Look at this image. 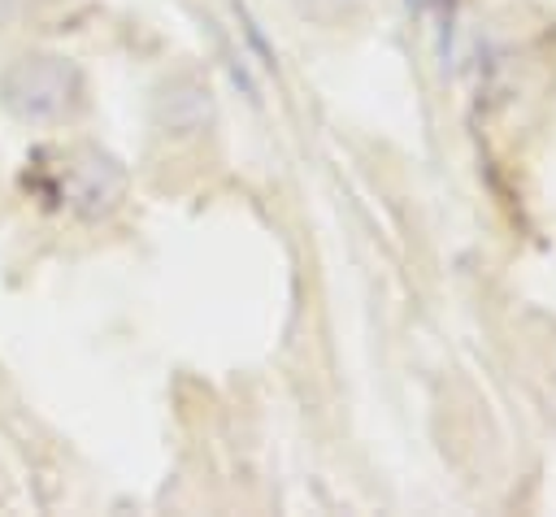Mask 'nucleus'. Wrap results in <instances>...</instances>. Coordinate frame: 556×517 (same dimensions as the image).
Here are the masks:
<instances>
[{"label": "nucleus", "instance_id": "2", "mask_svg": "<svg viewBox=\"0 0 556 517\" xmlns=\"http://www.w3.org/2000/svg\"><path fill=\"white\" fill-rule=\"evenodd\" d=\"M304 17H343V13H352L356 4H365V0H291Z\"/></svg>", "mask_w": 556, "mask_h": 517}, {"label": "nucleus", "instance_id": "1", "mask_svg": "<svg viewBox=\"0 0 556 517\" xmlns=\"http://www.w3.org/2000/svg\"><path fill=\"white\" fill-rule=\"evenodd\" d=\"M70 65L61 56H22L0 91H4V104L26 117V122H52V117H65V104H70Z\"/></svg>", "mask_w": 556, "mask_h": 517}]
</instances>
